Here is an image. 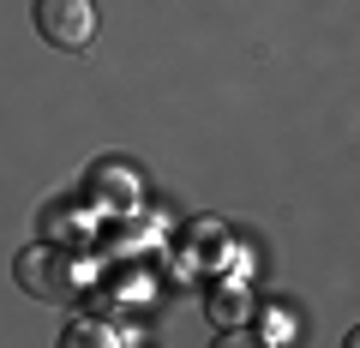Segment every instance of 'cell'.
<instances>
[{
  "label": "cell",
  "instance_id": "6da1fadb",
  "mask_svg": "<svg viewBox=\"0 0 360 348\" xmlns=\"http://www.w3.org/2000/svg\"><path fill=\"white\" fill-rule=\"evenodd\" d=\"M13 276H18V288H25L30 300H49V307H60V300H72V295H78L72 258H66L54 240H42V246H30V252H18Z\"/></svg>",
  "mask_w": 360,
  "mask_h": 348
},
{
  "label": "cell",
  "instance_id": "7a4b0ae2",
  "mask_svg": "<svg viewBox=\"0 0 360 348\" xmlns=\"http://www.w3.org/2000/svg\"><path fill=\"white\" fill-rule=\"evenodd\" d=\"M37 30L49 49H84L96 37V6L90 0H37Z\"/></svg>",
  "mask_w": 360,
  "mask_h": 348
},
{
  "label": "cell",
  "instance_id": "3957f363",
  "mask_svg": "<svg viewBox=\"0 0 360 348\" xmlns=\"http://www.w3.org/2000/svg\"><path fill=\"white\" fill-rule=\"evenodd\" d=\"M90 198H96V205L127 210L132 198H139V181H132V168H127V162H96V168H90Z\"/></svg>",
  "mask_w": 360,
  "mask_h": 348
},
{
  "label": "cell",
  "instance_id": "277c9868",
  "mask_svg": "<svg viewBox=\"0 0 360 348\" xmlns=\"http://www.w3.org/2000/svg\"><path fill=\"white\" fill-rule=\"evenodd\" d=\"M60 348H120V336L108 330L103 318H72L60 330Z\"/></svg>",
  "mask_w": 360,
  "mask_h": 348
},
{
  "label": "cell",
  "instance_id": "5b68a950",
  "mask_svg": "<svg viewBox=\"0 0 360 348\" xmlns=\"http://www.w3.org/2000/svg\"><path fill=\"white\" fill-rule=\"evenodd\" d=\"M210 348H264V336H252V330H240V324H229V330H222Z\"/></svg>",
  "mask_w": 360,
  "mask_h": 348
},
{
  "label": "cell",
  "instance_id": "8992f818",
  "mask_svg": "<svg viewBox=\"0 0 360 348\" xmlns=\"http://www.w3.org/2000/svg\"><path fill=\"white\" fill-rule=\"evenodd\" d=\"M217 312H222V318H240V312H246V295H240V288H217Z\"/></svg>",
  "mask_w": 360,
  "mask_h": 348
},
{
  "label": "cell",
  "instance_id": "52a82bcc",
  "mask_svg": "<svg viewBox=\"0 0 360 348\" xmlns=\"http://www.w3.org/2000/svg\"><path fill=\"white\" fill-rule=\"evenodd\" d=\"M342 348H360V330H348V342H342Z\"/></svg>",
  "mask_w": 360,
  "mask_h": 348
}]
</instances>
